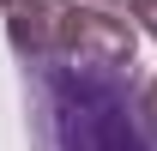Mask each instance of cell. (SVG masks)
I'll list each match as a JSON object with an SVG mask.
<instances>
[{"instance_id": "cell-1", "label": "cell", "mask_w": 157, "mask_h": 151, "mask_svg": "<svg viewBox=\"0 0 157 151\" xmlns=\"http://www.w3.org/2000/svg\"><path fill=\"white\" fill-rule=\"evenodd\" d=\"M30 139L36 151H151L133 73L30 67Z\"/></svg>"}, {"instance_id": "cell-2", "label": "cell", "mask_w": 157, "mask_h": 151, "mask_svg": "<svg viewBox=\"0 0 157 151\" xmlns=\"http://www.w3.org/2000/svg\"><path fill=\"white\" fill-rule=\"evenodd\" d=\"M73 18H78V0H12L6 6V42L24 60V73L30 67H55L67 55Z\"/></svg>"}, {"instance_id": "cell-3", "label": "cell", "mask_w": 157, "mask_h": 151, "mask_svg": "<svg viewBox=\"0 0 157 151\" xmlns=\"http://www.w3.org/2000/svg\"><path fill=\"white\" fill-rule=\"evenodd\" d=\"M133 55H139V30H133V18H121V12H103V6H78V18H73V37H67V55H60V67L133 73Z\"/></svg>"}, {"instance_id": "cell-4", "label": "cell", "mask_w": 157, "mask_h": 151, "mask_svg": "<svg viewBox=\"0 0 157 151\" xmlns=\"http://www.w3.org/2000/svg\"><path fill=\"white\" fill-rule=\"evenodd\" d=\"M139 127H145V139H151V151H157V79L139 91Z\"/></svg>"}, {"instance_id": "cell-5", "label": "cell", "mask_w": 157, "mask_h": 151, "mask_svg": "<svg viewBox=\"0 0 157 151\" xmlns=\"http://www.w3.org/2000/svg\"><path fill=\"white\" fill-rule=\"evenodd\" d=\"M133 18H139V30L157 42V0H139V6H133Z\"/></svg>"}, {"instance_id": "cell-6", "label": "cell", "mask_w": 157, "mask_h": 151, "mask_svg": "<svg viewBox=\"0 0 157 151\" xmlns=\"http://www.w3.org/2000/svg\"><path fill=\"white\" fill-rule=\"evenodd\" d=\"M85 6H103V12H121V18H133L139 0H85Z\"/></svg>"}, {"instance_id": "cell-7", "label": "cell", "mask_w": 157, "mask_h": 151, "mask_svg": "<svg viewBox=\"0 0 157 151\" xmlns=\"http://www.w3.org/2000/svg\"><path fill=\"white\" fill-rule=\"evenodd\" d=\"M6 6H12V0H0V12H6Z\"/></svg>"}]
</instances>
